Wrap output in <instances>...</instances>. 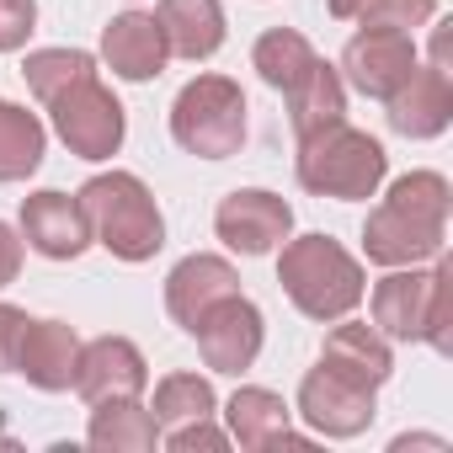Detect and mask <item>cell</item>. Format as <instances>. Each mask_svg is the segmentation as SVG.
I'll use <instances>...</instances> for the list:
<instances>
[{
  "label": "cell",
  "mask_w": 453,
  "mask_h": 453,
  "mask_svg": "<svg viewBox=\"0 0 453 453\" xmlns=\"http://www.w3.org/2000/svg\"><path fill=\"white\" fill-rule=\"evenodd\" d=\"M283 96H288L294 139H310V134H320V128H331V123L347 118V81H342V70L326 65L320 54H315V65H310Z\"/></svg>",
  "instance_id": "20"
},
{
  "label": "cell",
  "mask_w": 453,
  "mask_h": 453,
  "mask_svg": "<svg viewBox=\"0 0 453 453\" xmlns=\"http://www.w3.org/2000/svg\"><path fill=\"white\" fill-rule=\"evenodd\" d=\"M384 171H389V155L373 134L352 128L347 118L299 139V155H294V176L304 192L315 197H336V203H363L384 187Z\"/></svg>",
  "instance_id": "4"
},
{
  "label": "cell",
  "mask_w": 453,
  "mask_h": 453,
  "mask_svg": "<svg viewBox=\"0 0 453 453\" xmlns=\"http://www.w3.org/2000/svg\"><path fill=\"white\" fill-rule=\"evenodd\" d=\"M49 118H54V134L65 139V150L81 155V160H112L123 150V134H128L123 102L96 75H86L65 96H54L49 102Z\"/></svg>",
  "instance_id": "6"
},
{
  "label": "cell",
  "mask_w": 453,
  "mask_h": 453,
  "mask_svg": "<svg viewBox=\"0 0 453 453\" xmlns=\"http://www.w3.org/2000/svg\"><path fill=\"white\" fill-rule=\"evenodd\" d=\"M155 421L171 432V426H187V421H203V416H213L219 411V395H213V384L208 379H197V373H165L160 384H155Z\"/></svg>",
  "instance_id": "26"
},
{
  "label": "cell",
  "mask_w": 453,
  "mask_h": 453,
  "mask_svg": "<svg viewBox=\"0 0 453 453\" xmlns=\"http://www.w3.org/2000/svg\"><path fill=\"white\" fill-rule=\"evenodd\" d=\"M160 33H165V49L176 59H213L224 49V6L219 0H160V12H155Z\"/></svg>",
  "instance_id": "19"
},
{
  "label": "cell",
  "mask_w": 453,
  "mask_h": 453,
  "mask_svg": "<svg viewBox=\"0 0 453 453\" xmlns=\"http://www.w3.org/2000/svg\"><path fill=\"white\" fill-rule=\"evenodd\" d=\"M288 230H294V208L278 192H267V187H241V192H230L213 208V235L230 251H241V257L278 251L288 241Z\"/></svg>",
  "instance_id": "8"
},
{
  "label": "cell",
  "mask_w": 453,
  "mask_h": 453,
  "mask_svg": "<svg viewBox=\"0 0 453 453\" xmlns=\"http://www.w3.org/2000/svg\"><path fill=\"white\" fill-rule=\"evenodd\" d=\"M102 59L112 65L118 81H134L139 86V81H155L165 70L171 49H165V33H160V22L150 12H123L102 33Z\"/></svg>",
  "instance_id": "15"
},
{
  "label": "cell",
  "mask_w": 453,
  "mask_h": 453,
  "mask_svg": "<svg viewBox=\"0 0 453 453\" xmlns=\"http://www.w3.org/2000/svg\"><path fill=\"white\" fill-rule=\"evenodd\" d=\"M33 27H38V0H0V54L27 49Z\"/></svg>",
  "instance_id": "29"
},
{
  "label": "cell",
  "mask_w": 453,
  "mask_h": 453,
  "mask_svg": "<svg viewBox=\"0 0 453 453\" xmlns=\"http://www.w3.org/2000/svg\"><path fill=\"white\" fill-rule=\"evenodd\" d=\"M43 150H49V128L38 123V112L0 96V181H27L43 165Z\"/></svg>",
  "instance_id": "23"
},
{
  "label": "cell",
  "mask_w": 453,
  "mask_h": 453,
  "mask_svg": "<svg viewBox=\"0 0 453 453\" xmlns=\"http://www.w3.org/2000/svg\"><path fill=\"white\" fill-rule=\"evenodd\" d=\"M373 395H379V389L352 384V379H342V373H331V368L320 363V368L304 373L294 411H299V416L310 421V432H320V437H357V432H368L373 416H379Z\"/></svg>",
  "instance_id": "10"
},
{
  "label": "cell",
  "mask_w": 453,
  "mask_h": 453,
  "mask_svg": "<svg viewBox=\"0 0 453 453\" xmlns=\"http://www.w3.org/2000/svg\"><path fill=\"white\" fill-rule=\"evenodd\" d=\"M197 352L213 373H246L257 357H262V342H267V320L262 310L246 299V294H230V299H219L197 326Z\"/></svg>",
  "instance_id": "9"
},
{
  "label": "cell",
  "mask_w": 453,
  "mask_h": 453,
  "mask_svg": "<svg viewBox=\"0 0 453 453\" xmlns=\"http://www.w3.org/2000/svg\"><path fill=\"white\" fill-rule=\"evenodd\" d=\"M251 65H257V75H262L273 91H288V86L315 65V49H310L304 33H294V27H273V33L257 38Z\"/></svg>",
  "instance_id": "25"
},
{
  "label": "cell",
  "mask_w": 453,
  "mask_h": 453,
  "mask_svg": "<svg viewBox=\"0 0 453 453\" xmlns=\"http://www.w3.org/2000/svg\"><path fill=\"white\" fill-rule=\"evenodd\" d=\"M278 283L283 294L294 299L299 315L310 320H347L363 294H368V278H363V262L331 241V235H299V241H283V257H278Z\"/></svg>",
  "instance_id": "2"
},
{
  "label": "cell",
  "mask_w": 453,
  "mask_h": 453,
  "mask_svg": "<svg viewBox=\"0 0 453 453\" xmlns=\"http://www.w3.org/2000/svg\"><path fill=\"white\" fill-rule=\"evenodd\" d=\"M230 294H241V273L224 262V257H208V251H192V257H181L176 267H171V278H165V310H171V320L192 336V326L219 304V299H230Z\"/></svg>",
  "instance_id": "13"
},
{
  "label": "cell",
  "mask_w": 453,
  "mask_h": 453,
  "mask_svg": "<svg viewBox=\"0 0 453 453\" xmlns=\"http://www.w3.org/2000/svg\"><path fill=\"white\" fill-rule=\"evenodd\" d=\"M22 336H27V310H17V304H0V373H17Z\"/></svg>",
  "instance_id": "31"
},
{
  "label": "cell",
  "mask_w": 453,
  "mask_h": 453,
  "mask_svg": "<svg viewBox=\"0 0 453 453\" xmlns=\"http://www.w3.org/2000/svg\"><path fill=\"white\" fill-rule=\"evenodd\" d=\"M144 384H150V363H144V352H139L128 336L81 342V363H75V384H70V389H75L86 405L144 395Z\"/></svg>",
  "instance_id": "11"
},
{
  "label": "cell",
  "mask_w": 453,
  "mask_h": 453,
  "mask_svg": "<svg viewBox=\"0 0 453 453\" xmlns=\"http://www.w3.org/2000/svg\"><path fill=\"white\" fill-rule=\"evenodd\" d=\"M75 197H81V213L91 224V246L112 251L118 262H150L165 246L160 203L134 171H102Z\"/></svg>",
  "instance_id": "3"
},
{
  "label": "cell",
  "mask_w": 453,
  "mask_h": 453,
  "mask_svg": "<svg viewBox=\"0 0 453 453\" xmlns=\"http://www.w3.org/2000/svg\"><path fill=\"white\" fill-rule=\"evenodd\" d=\"M421 342L432 352H453V262L448 257H437V267H432V310H426Z\"/></svg>",
  "instance_id": "27"
},
{
  "label": "cell",
  "mask_w": 453,
  "mask_h": 453,
  "mask_svg": "<svg viewBox=\"0 0 453 453\" xmlns=\"http://www.w3.org/2000/svg\"><path fill=\"white\" fill-rule=\"evenodd\" d=\"M453 187L442 171H405L389 181L384 203L363 224V251L379 267H416L442 257Z\"/></svg>",
  "instance_id": "1"
},
{
  "label": "cell",
  "mask_w": 453,
  "mask_h": 453,
  "mask_svg": "<svg viewBox=\"0 0 453 453\" xmlns=\"http://www.w3.org/2000/svg\"><path fill=\"white\" fill-rule=\"evenodd\" d=\"M22 241H27L38 257H49V262H75V257H86L91 224H86V213H81V197L54 192V187L22 197Z\"/></svg>",
  "instance_id": "12"
},
{
  "label": "cell",
  "mask_w": 453,
  "mask_h": 453,
  "mask_svg": "<svg viewBox=\"0 0 453 453\" xmlns=\"http://www.w3.org/2000/svg\"><path fill=\"white\" fill-rule=\"evenodd\" d=\"M326 6H331V17H336V22H352L363 0H326Z\"/></svg>",
  "instance_id": "33"
},
{
  "label": "cell",
  "mask_w": 453,
  "mask_h": 453,
  "mask_svg": "<svg viewBox=\"0 0 453 453\" xmlns=\"http://www.w3.org/2000/svg\"><path fill=\"white\" fill-rule=\"evenodd\" d=\"M86 442L96 453H155L160 421H155L150 405H139V395H128V400H96L91 421H86Z\"/></svg>",
  "instance_id": "21"
},
{
  "label": "cell",
  "mask_w": 453,
  "mask_h": 453,
  "mask_svg": "<svg viewBox=\"0 0 453 453\" xmlns=\"http://www.w3.org/2000/svg\"><path fill=\"white\" fill-rule=\"evenodd\" d=\"M421 65V54H416V38L411 33H395V27H363L347 49H342V81L352 86V91H363V96H373V102H389L405 81H411V70Z\"/></svg>",
  "instance_id": "7"
},
{
  "label": "cell",
  "mask_w": 453,
  "mask_h": 453,
  "mask_svg": "<svg viewBox=\"0 0 453 453\" xmlns=\"http://www.w3.org/2000/svg\"><path fill=\"white\" fill-rule=\"evenodd\" d=\"M437 17V0H363L357 22L363 27H395V33H416Z\"/></svg>",
  "instance_id": "28"
},
{
  "label": "cell",
  "mask_w": 453,
  "mask_h": 453,
  "mask_svg": "<svg viewBox=\"0 0 453 453\" xmlns=\"http://www.w3.org/2000/svg\"><path fill=\"white\" fill-rule=\"evenodd\" d=\"M171 139L197 160H230L246 144V91L230 75H197L171 102Z\"/></svg>",
  "instance_id": "5"
},
{
  "label": "cell",
  "mask_w": 453,
  "mask_h": 453,
  "mask_svg": "<svg viewBox=\"0 0 453 453\" xmlns=\"http://www.w3.org/2000/svg\"><path fill=\"white\" fill-rule=\"evenodd\" d=\"M75 363H81V336L75 326L65 320H27V336H22V352H17V373L43 389V395H59L75 384Z\"/></svg>",
  "instance_id": "16"
},
{
  "label": "cell",
  "mask_w": 453,
  "mask_h": 453,
  "mask_svg": "<svg viewBox=\"0 0 453 453\" xmlns=\"http://www.w3.org/2000/svg\"><path fill=\"white\" fill-rule=\"evenodd\" d=\"M320 363H326L331 373L352 379V384H368V389H379V384L395 373L389 336H384L379 326H363V320L336 326V331L326 336V347H320Z\"/></svg>",
  "instance_id": "18"
},
{
  "label": "cell",
  "mask_w": 453,
  "mask_h": 453,
  "mask_svg": "<svg viewBox=\"0 0 453 453\" xmlns=\"http://www.w3.org/2000/svg\"><path fill=\"white\" fill-rule=\"evenodd\" d=\"M224 442H230V432H219V426H213V416H203V421H187V426H171V432H165V448H171V453H192V448L219 453Z\"/></svg>",
  "instance_id": "30"
},
{
  "label": "cell",
  "mask_w": 453,
  "mask_h": 453,
  "mask_svg": "<svg viewBox=\"0 0 453 453\" xmlns=\"http://www.w3.org/2000/svg\"><path fill=\"white\" fill-rule=\"evenodd\" d=\"M384 107H389V128L400 139H437L453 123V81L437 65H416L411 81Z\"/></svg>",
  "instance_id": "14"
},
{
  "label": "cell",
  "mask_w": 453,
  "mask_h": 453,
  "mask_svg": "<svg viewBox=\"0 0 453 453\" xmlns=\"http://www.w3.org/2000/svg\"><path fill=\"white\" fill-rule=\"evenodd\" d=\"M432 310V273L421 267H389L373 283V326L389 342H421Z\"/></svg>",
  "instance_id": "17"
},
{
  "label": "cell",
  "mask_w": 453,
  "mask_h": 453,
  "mask_svg": "<svg viewBox=\"0 0 453 453\" xmlns=\"http://www.w3.org/2000/svg\"><path fill=\"white\" fill-rule=\"evenodd\" d=\"M224 416H230V437L257 453V448H278L283 442V432L294 421V405L283 395L262 389V384H241L230 395V405H224Z\"/></svg>",
  "instance_id": "22"
},
{
  "label": "cell",
  "mask_w": 453,
  "mask_h": 453,
  "mask_svg": "<svg viewBox=\"0 0 453 453\" xmlns=\"http://www.w3.org/2000/svg\"><path fill=\"white\" fill-rule=\"evenodd\" d=\"M22 273V230H12L6 219H0V288H12Z\"/></svg>",
  "instance_id": "32"
},
{
  "label": "cell",
  "mask_w": 453,
  "mask_h": 453,
  "mask_svg": "<svg viewBox=\"0 0 453 453\" xmlns=\"http://www.w3.org/2000/svg\"><path fill=\"white\" fill-rule=\"evenodd\" d=\"M86 75H96V59L86 54V49H33L27 59H22V81H27V91L49 107L54 96H65L75 81H86Z\"/></svg>",
  "instance_id": "24"
}]
</instances>
